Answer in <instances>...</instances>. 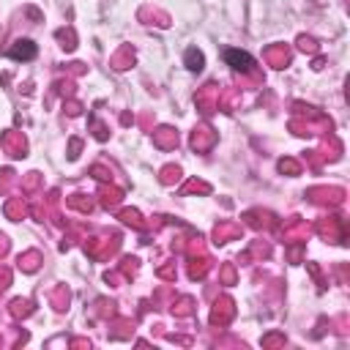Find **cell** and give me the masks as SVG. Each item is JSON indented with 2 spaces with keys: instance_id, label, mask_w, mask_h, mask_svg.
I'll return each mask as SVG.
<instances>
[{
  "instance_id": "3",
  "label": "cell",
  "mask_w": 350,
  "mask_h": 350,
  "mask_svg": "<svg viewBox=\"0 0 350 350\" xmlns=\"http://www.w3.org/2000/svg\"><path fill=\"white\" fill-rule=\"evenodd\" d=\"M186 63H189V68L200 71V68H203V55H200L197 49H189V52H186Z\"/></svg>"
},
{
  "instance_id": "1",
  "label": "cell",
  "mask_w": 350,
  "mask_h": 350,
  "mask_svg": "<svg viewBox=\"0 0 350 350\" xmlns=\"http://www.w3.org/2000/svg\"><path fill=\"white\" fill-rule=\"evenodd\" d=\"M224 58H227V63L233 68H238V71H249V68L254 66V60L249 58L246 52H238V49H227L224 52Z\"/></svg>"
},
{
  "instance_id": "2",
  "label": "cell",
  "mask_w": 350,
  "mask_h": 350,
  "mask_svg": "<svg viewBox=\"0 0 350 350\" xmlns=\"http://www.w3.org/2000/svg\"><path fill=\"white\" fill-rule=\"evenodd\" d=\"M36 55V47L30 41H20L14 49H11V58H17V60H30Z\"/></svg>"
}]
</instances>
